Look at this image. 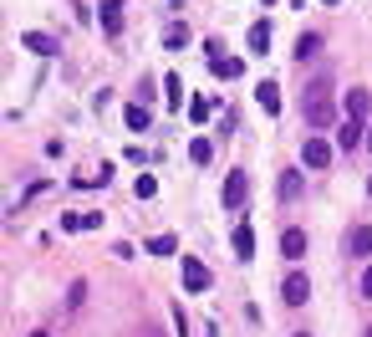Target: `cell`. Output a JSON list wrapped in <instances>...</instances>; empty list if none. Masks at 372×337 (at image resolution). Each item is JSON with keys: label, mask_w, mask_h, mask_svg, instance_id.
I'll return each mask as SVG.
<instances>
[{"label": "cell", "mask_w": 372, "mask_h": 337, "mask_svg": "<svg viewBox=\"0 0 372 337\" xmlns=\"http://www.w3.org/2000/svg\"><path fill=\"white\" fill-rule=\"evenodd\" d=\"M306 123L311 128H332V82L316 77L311 87H306Z\"/></svg>", "instance_id": "obj_1"}, {"label": "cell", "mask_w": 372, "mask_h": 337, "mask_svg": "<svg viewBox=\"0 0 372 337\" xmlns=\"http://www.w3.org/2000/svg\"><path fill=\"white\" fill-rule=\"evenodd\" d=\"M250 200V174L245 168H230V179H225V209H245Z\"/></svg>", "instance_id": "obj_2"}, {"label": "cell", "mask_w": 372, "mask_h": 337, "mask_svg": "<svg viewBox=\"0 0 372 337\" xmlns=\"http://www.w3.org/2000/svg\"><path fill=\"white\" fill-rule=\"evenodd\" d=\"M184 291H209V266L204 261H194V256H184Z\"/></svg>", "instance_id": "obj_3"}, {"label": "cell", "mask_w": 372, "mask_h": 337, "mask_svg": "<svg viewBox=\"0 0 372 337\" xmlns=\"http://www.w3.org/2000/svg\"><path fill=\"white\" fill-rule=\"evenodd\" d=\"M362 143V118H342V128H337V149L342 154H352Z\"/></svg>", "instance_id": "obj_4"}, {"label": "cell", "mask_w": 372, "mask_h": 337, "mask_svg": "<svg viewBox=\"0 0 372 337\" xmlns=\"http://www.w3.org/2000/svg\"><path fill=\"white\" fill-rule=\"evenodd\" d=\"M301 159L311 164V168H326V164H332V143H326V138H306V149H301Z\"/></svg>", "instance_id": "obj_5"}, {"label": "cell", "mask_w": 372, "mask_h": 337, "mask_svg": "<svg viewBox=\"0 0 372 337\" xmlns=\"http://www.w3.org/2000/svg\"><path fill=\"white\" fill-rule=\"evenodd\" d=\"M347 256H357V261L372 256V225H357L352 235H347Z\"/></svg>", "instance_id": "obj_6"}, {"label": "cell", "mask_w": 372, "mask_h": 337, "mask_svg": "<svg viewBox=\"0 0 372 337\" xmlns=\"http://www.w3.org/2000/svg\"><path fill=\"white\" fill-rule=\"evenodd\" d=\"M20 47L36 51V56H56V41H51L46 31H20Z\"/></svg>", "instance_id": "obj_7"}, {"label": "cell", "mask_w": 372, "mask_h": 337, "mask_svg": "<svg viewBox=\"0 0 372 337\" xmlns=\"http://www.w3.org/2000/svg\"><path fill=\"white\" fill-rule=\"evenodd\" d=\"M280 256H286V261H301L306 256V230H286V235H280Z\"/></svg>", "instance_id": "obj_8"}, {"label": "cell", "mask_w": 372, "mask_h": 337, "mask_svg": "<svg viewBox=\"0 0 372 337\" xmlns=\"http://www.w3.org/2000/svg\"><path fill=\"white\" fill-rule=\"evenodd\" d=\"M280 297H286V307H301L306 297H311V281H306V276H286V286H280Z\"/></svg>", "instance_id": "obj_9"}, {"label": "cell", "mask_w": 372, "mask_h": 337, "mask_svg": "<svg viewBox=\"0 0 372 337\" xmlns=\"http://www.w3.org/2000/svg\"><path fill=\"white\" fill-rule=\"evenodd\" d=\"M230 245H235V256H240V261H250V256H255V230H250V225H235Z\"/></svg>", "instance_id": "obj_10"}, {"label": "cell", "mask_w": 372, "mask_h": 337, "mask_svg": "<svg viewBox=\"0 0 372 337\" xmlns=\"http://www.w3.org/2000/svg\"><path fill=\"white\" fill-rule=\"evenodd\" d=\"M102 31L107 36L123 31V0H102Z\"/></svg>", "instance_id": "obj_11"}, {"label": "cell", "mask_w": 372, "mask_h": 337, "mask_svg": "<svg viewBox=\"0 0 372 337\" xmlns=\"http://www.w3.org/2000/svg\"><path fill=\"white\" fill-rule=\"evenodd\" d=\"M255 102L275 118V113H280V87H275V82H260V87H255Z\"/></svg>", "instance_id": "obj_12"}, {"label": "cell", "mask_w": 372, "mask_h": 337, "mask_svg": "<svg viewBox=\"0 0 372 337\" xmlns=\"http://www.w3.org/2000/svg\"><path fill=\"white\" fill-rule=\"evenodd\" d=\"M367 108H372V92H367V87H352V92H347V118H367Z\"/></svg>", "instance_id": "obj_13"}, {"label": "cell", "mask_w": 372, "mask_h": 337, "mask_svg": "<svg viewBox=\"0 0 372 337\" xmlns=\"http://www.w3.org/2000/svg\"><path fill=\"white\" fill-rule=\"evenodd\" d=\"M250 51H255V56L271 51V20H255V26H250Z\"/></svg>", "instance_id": "obj_14"}, {"label": "cell", "mask_w": 372, "mask_h": 337, "mask_svg": "<svg viewBox=\"0 0 372 337\" xmlns=\"http://www.w3.org/2000/svg\"><path fill=\"white\" fill-rule=\"evenodd\" d=\"M209 67H214V77H240V72H245V61H240V56H214Z\"/></svg>", "instance_id": "obj_15"}, {"label": "cell", "mask_w": 372, "mask_h": 337, "mask_svg": "<svg viewBox=\"0 0 372 337\" xmlns=\"http://www.w3.org/2000/svg\"><path fill=\"white\" fill-rule=\"evenodd\" d=\"M280 200H301V174H296V168H286V174H280Z\"/></svg>", "instance_id": "obj_16"}, {"label": "cell", "mask_w": 372, "mask_h": 337, "mask_svg": "<svg viewBox=\"0 0 372 337\" xmlns=\"http://www.w3.org/2000/svg\"><path fill=\"white\" fill-rule=\"evenodd\" d=\"M143 250H148V256H173V250H179V240H173V235H153Z\"/></svg>", "instance_id": "obj_17"}, {"label": "cell", "mask_w": 372, "mask_h": 337, "mask_svg": "<svg viewBox=\"0 0 372 337\" xmlns=\"http://www.w3.org/2000/svg\"><path fill=\"white\" fill-rule=\"evenodd\" d=\"M107 179H113V168H107V164H102V168H97V174H77L72 184H77V189H97V184H107Z\"/></svg>", "instance_id": "obj_18"}, {"label": "cell", "mask_w": 372, "mask_h": 337, "mask_svg": "<svg viewBox=\"0 0 372 337\" xmlns=\"http://www.w3.org/2000/svg\"><path fill=\"white\" fill-rule=\"evenodd\" d=\"M163 47H168V51H184V47H189V31H184V26H168V31H163Z\"/></svg>", "instance_id": "obj_19"}, {"label": "cell", "mask_w": 372, "mask_h": 337, "mask_svg": "<svg viewBox=\"0 0 372 337\" xmlns=\"http://www.w3.org/2000/svg\"><path fill=\"white\" fill-rule=\"evenodd\" d=\"M321 51V36H311V31H306L301 41H296V61H306V56H316Z\"/></svg>", "instance_id": "obj_20"}, {"label": "cell", "mask_w": 372, "mask_h": 337, "mask_svg": "<svg viewBox=\"0 0 372 337\" xmlns=\"http://www.w3.org/2000/svg\"><path fill=\"white\" fill-rule=\"evenodd\" d=\"M123 118H128V128H133V133H143V128H148V108H138V102H133V108H128Z\"/></svg>", "instance_id": "obj_21"}, {"label": "cell", "mask_w": 372, "mask_h": 337, "mask_svg": "<svg viewBox=\"0 0 372 337\" xmlns=\"http://www.w3.org/2000/svg\"><path fill=\"white\" fill-rule=\"evenodd\" d=\"M189 159H194V164H209V159H214L209 138H194V143H189Z\"/></svg>", "instance_id": "obj_22"}, {"label": "cell", "mask_w": 372, "mask_h": 337, "mask_svg": "<svg viewBox=\"0 0 372 337\" xmlns=\"http://www.w3.org/2000/svg\"><path fill=\"white\" fill-rule=\"evenodd\" d=\"M138 200H153V195H159V179H153V174H138Z\"/></svg>", "instance_id": "obj_23"}, {"label": "cell", "mask_w": 372, "mask_h": 337, "mask_svg": "<svg viewBox=\"0 0 372 337\" xmlns=\"http://www.w3.org/2000/svg\"><path fill=\"white\" fill-rule=\"evenodd\" d=\"M163 87H168V102L179 108V102H184V82H179V77H163Z\"/></svg>", "instance_id": "obj_24"}, {"label": "cell", "mask_w": 372, "mask_h": 337, "mask_svg": "<svg viewBox=\"0 0 372 337\" xmlns=\"http://www.w3.org/2000/svg\"><path fill=\"white\" fill-rule=\"evenodd\" d=\"M189 118H194V123H204V118H209V102H204V97H194V102H189Z\"/></svg>", "instance_id": "obj_25"}, {"label": "cell", "mask_w": 372, "mask_h": 337, "mask_svg": "<svg viewBox=\"0 0 372 337\" xmlns=\"http://www.w3.org/2000/svg\"><path fill=\"white\" fill-rule=\"evenodd\" d=\"M362 297H372V266L362 271Z\"/></svg>", "instance_id": "obj_26"}, {"label": "cell", "mask_w": 372, "mask_h": 337, "mask_svg": "<svg viewBox=\"0 0 372 337\" xmlns=\"http://www.w3.org/2000/svg\"><path fill=\"white\" fill-rule=\"evenodd\" d=\"M321 6H337V0H321Z\"/></svg>", "instance_id": "obj_27"}, {"label": "cell", "mask_w": 372, "mask_h": 337, "mask_svg": "<svg viewBox=\"0 0 372 337\" xmlns=\"http://www.w3.org/2000/svg\"><path fill=\"white\" fill-rule=\"evenodd\" d=\"M31 337H46V332H31Z\"/></svg>", "instance_id": "obj_28"}, {"label": "cell", "mask_w": 372, "mask_h": 337, "mask_svg": "<svg viewBox=\"0 0 372 337\" xmlns=\"http://www.w3.org/2000/svg\"><path fill=\"white\" fill-rule=\"evenodd\" d=\"M367 149H372V133H367Z\"/></svg>", "instance_id": "obj_29"}, {"label": "cell", "mask_w": 372, "mask_h": 337, "mask_svg": "<svg viewBox=\"0 0 372 337\" xmlns=\"http://www.w3.org/2000/svg\"><path fill=\"white\" fill-rule=\"evenodd\" d=\"M367 195H372V179H367Z\"/></svg>", "instance_id": "obj_30"}, {"label": "cell", "mask_w": 372, "mask_h": 337, "mask_svg": "<svg viewBox=\"0 0 372 337\" xmlns=\"http://www.w3.org/2000/svg\"><path fill=\"white\" fill-rule=\"evenodd\" d=\"M168 6H179V0H168Z\"/></svg>", "instance_id": "obj_31"}, {"label": "cell", "mask_w": 372, "mask_h": 337, "mask_svg": "<svg viewBox=\"0 0 372 337\" xmlns=\"http://www.w3.org/2000/svg\"><path fill=\"white\" fill-rule=\"evenodd\" d=\"M296 337H306V332H296Z\"/></svg>", "instance_id": "obj_32"}, {"label": "cell", "mask_w": 372, "mask_h": 337, "mask_svg": "<svg viewBox=\"0 0 372 337\" xmlns=\"http://www.w3.org/2000/svg\"><path fill=\"white\" fill-rule=\"evenodd\" d=\"M367 337H372V327H367Z\"/></svg>", "instance_id": "obj_33"}]
</instances>
